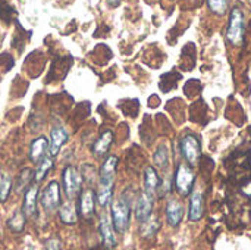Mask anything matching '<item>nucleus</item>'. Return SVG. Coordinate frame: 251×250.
Masks as SVG:
<instances>
[{
  "label": "nucleus",
  "instance_id": "nucleus-25",
  "mask_svg": "<svg viewBox=\"0 0 251 250\" xmlns=\"http://www.w3.org/2000/svg\"><path fill=\"white\" fill-rule=\"evenodd\" d=\"M12 192V180L9 177H3L0 181V202H6Z\"/></svg>",
  "mask_w": 251,
  "mask_h": 250
},
{
  "label": "nucleus",
  "instance_id": "nucleus-1",
  "mask_svg": "<svg viewBox=\"0 0 251 250\" xmlns=\"http://www.w3.org/2000/svg\"><path fill=\"white\" fill-rule=\"evenodd\" d=\"M131 221V205L129 200L122 194L112 203V224L115 231L119 234L125 233L129 228Z\"/></svg>",
  "mask_w": 251,
  "mask_h": 250
},
{
  "label": "nucleus",
  "instance_id": "nucleus-12",
  "mask_svg": "<svg viewBox=\"0 0 251 250\" xmlns=\"http://www.w3.org/2000/svg\"><path fill=\"white\" fill-rule=\"evenodd\" d=\"M182 218H184V206L178 200H175V199L169 200L168 205H166V220H168V224L171 227H178L181 224Z\"/></svg>",
  "mask_w": 251,
  "mask_h": 250
},
{
  "label": "nucleus",
  "instance_id": "nucleus-20",
  "mask_svg": "<svg viewBox=\"0 0 251 250\" xmlns=\"http://www.w3.org/2000/svg\"><path fill=\"white\" fill-rule=\"evenodd\" d=\"M53 168V159H51V156L50 158H43L40 162H38V165H37V168H35V172H34V178H35V183H41L46 177H47V174L50 172V169Z\"/></svg>",
  "mask_w": 251,
  "mask_h": 250
},
{
  "label": "nucleus",
  "instance_id": "nucleus-28",
  "mask_svg": "<svg viewBox=\"0 0 251 250\" xmlns=\"http://www.w3.org/2000/svg\"><path fill=\"white\" fill-rule=\"evenodd\" d=\"M109 1H110V4L116 6V4H119V1H121V0H109Z\"/></svg>",
  "mask_w": 251,
  "mask_h": 250
},
{
  "label": "nucleus",
  "instance_id": "nucleus-24",
  "mask_svg": "<svg viewBox=\"0 0 251 250\" xmlns=\"http://www.w3.org/2000/svg\"><path fill=\"white\" fill-rule=\"evenodd\" d=\"M210 10L216 15H224L228 9L229 0H207Z\"/></svg>",
  "mask_w": 251,
  "mask_h": 250
},
{
  "label": "nucleus",
  "instance_id": "nucleus-10",
  "mask_svg": "<svg viewBox=\"0 0 251 250\" xmlns=\"http://www.w3.org/2000/svg\"><path fill=\"white\" fill-rule=\"evenodd\" d=\"M154 197L149 196L147 193H143L140 194V197L137 199V203H135V218L140 221V222H144L147 221L150 217H151V212H153V200Z\"/></svg>",
  "mask_w": 251,
  "mask_h": 250
},
{
  "label": "nucleus",
  "instance_id": "nucleus-7",
  "mask_svg": "<svg viewBox=\"0 0 251 250\" xmlns=\"http://www.w3.org/2000/svg\"><path fill=\"white\" fill-rule=\"evenodd\" d=\"M37 206H38V183H32L24 194V203H22V212L26 218H32L37 215Z\"/></svg>",
  "mask_w": 251,
  "mask_h": 250
},
{
  "label": "nucleus",
  "instance_id": "nucleus-23",
  "mask_svg": "<svg viewBox=\"0 0 251 250\" xmlns=\"http://www.w3.org/2000/svg\"><path fill=\"white\" fill-rule=\"evenodd\" d=\"M153 159H154L156 167H159L160 169H165V168L168 167V164H169V153H168V147H166L165 144L159 146V147H157V150H156V153H154V156H153Z\"/></svg>",
  "mask_w": 251,
  "mask_h": 250
},
{
  "label": "nucleus",
  "instance_id": "nucleus-3",
  "mask_svg": "<svg viewBox=\"0 0 251 250\" xmlns=\"http://www.w3.org/2000/svg\"><path fill=\"white\" fill-rule=\"evenodd\" d=\"M62 184L63 190L68 199H74L81 192V184H82V177L79 175L78 169L75 167H66L62 172Z\"/></svg>",
  "mask_w": 251,
  "mask_h": 250
},
{
  "label": "nucleus",
  "instance_id": "nucleus-22",
  "mask_svg": "<svg viewBox=\"0 0 251 250\" xmlns=\"http://www.w3.org/2000/svg\"><path fill=\"white\" fill-rule=\"evenodd\" d=\"M32 178H34V172L29 168H25L24 171H21V174L18 175V180H16V192L26 190L31 186Z\"/></svg>",
  "mask_w": 251,
  "mask_h": 250
},
{
  "label": "nucleus",
  "instance_id": "nucleus-13",
  "mask_svg": "<svg viewBox=\"0 0 251 250\" xmlns=\"http://www.w3.org/2000/svg\"><path fill=\"white\" fill-rule=\"evenodd\" d=\"M99 231H100V236H101L103 246L106 249H113L116 246V239H115V233H113L112 224L109 222V220L106 217H101L100 218Z\"/></svg>",
  "mask_w": 251,
  "mask_h": 250
},
{
  "label": "nucleus",
  "instance_id": "nucleus-15",
  "mask_svg": "<svg viewBox=\"0 0 251 250\" xmlns=\"http://www.w3.org/2000/svg\"><path fill=\"white\" fill-rule=\"evenodd\" d=\"M159 186H160V178H159L156 169L153 167H147L144 171V193L154 197Z\"/></svg>",
  "mask_w": 251,
  "mask_h": 250
},
{
  "label": "nucleus",
  "instance_id": "nucleus-5",
  "mask_svg": "<svg viewBox=\"0 0 251 250\" xmlns=\"http://www.w3.org/2000/svg\"><path fill=\"white\" fill-rule=\"evenodd\" d=\"M181 153L184 156V159L187 161V164L190 167H194L199 159H200V153H201V146L199 139L194 134H185L181 140Z\"/></svg>",
  "mask_w": 251,
  "mask_h": 250
},
{
  "label": "nucleus",
  "instance_id": "nucleus-26",
  "mask_svg": "<svg viewBox=\"0 0 251 250\" xmlns=\"http://www.w3.org/2000/svg\"><path fill=\"white\" fill-rule=\"evenodd\" d=\"M82 180L90 186L96 181V169L90 164H85L82 167Z\"/></svg>",
  "mask_w": 251,
  "mask_h": 250
},
{
  "label": "nucleus",
  "instance_id": "nucleus-9",
  "mask_svg": "<svg viewBox=\"0 0 251 250\" xmlns=\"http://www.w3.org/2000/svg\"><path fill=\"white\" fill-rule=\"evenodd\" d=\"M68 141V133L63 127L56 125L50 131V144H49V155L51 158L57 156L63 144Z\"/></svg>",
  "mask_w": 251,
  "mask_h": 250
},
{
  "label": "nucleus",
  "instance_id": "nucleus-14",
  "mask_svg": "<svg viewBox=\"0 0 251 250\" xmlns=\"http://www.w3.org/2000/svg\"><path fill=\"white\" fill-rule=\"evenodd\" d=\"M112 143H113V133H112L110 130H107V131H104V133L93 143L91 150H93V153H94L96 156L101 158V156H104V155L109 153Z\"/></svg>",
  "mask_w": 251,
  "mask_h": 250
},
{
  "label": "nucleus",
  "instance_id": "nucleus-21",
  "mask_svg": "<svg viewBox=\"0 0 251 250\" xmlns=\"http://www.w3.org/2000/svg\"><path fill=\"white\" fill-rule=\"evenodd\" d=\"M25 220H26V217H25V214L22 211L15 212L12 215V218H9V221H7L9 230L13 231V233H21L25 228Z\"/></svg>",
  "mask_w": 251,
  "mask_h": 250
},
{
  "label": "nucleus",
  "instance_id": "nucleus-27",
  "mask_svg": "<svg viewBox=\"0 0 251 250\" xmlns=\"http://www.w3.org/2000/svg\"><path fill=\"white\" fill-rule=\"evenodd\" d=\"M46 250H62V242L56 237L46 242Z\"/></svg>",
  "mask_w": 251,
  "mask_h": 250
},
{
  "label": "nucleus",
  "instance_id": "nucleus-19",
  "mask_svg": "<svg viewBox=\"0 0 251 250\" xmlns=\"http://www.w3.org/2000/svg\"><path fill=\"white\" fill-rule=\"evenodd\" d=\"M112 197H113V186L109 184H99L97 193H96V199L99 202L100 206H107L112 203Z\"/></svg>",
  "mask_w": 251,
  "mask_h": 250
},
{
  "label": "nucleus",
  "instance_id": "nucleus-16",
  "mask_svg": "<svg viewBox=\"0 0 251 250\" xmlns=\"http://www.w3.org/2000/svg\"><path fill=\"white\" fill-rule=\"evenodd\" d=\"M47 139L40 136L37 137L32 143H31V147H29V159L34 162V164H38L43 158H44V153L46 150L49 149L47 146Z\"/></svg>",
  "mask_w": 251,
  "mask_h": 250
},
{
  "label": "nucleus",
  "instance_id": "nucleus-4",
  "mask_svg": "<svg viewBox=\"0 0 251 250\" xmlns=\"http://www.w3.org/2000/svg\"><path fill=\"white\" fill-rule=\"evenodd\" d=\"M194 181H196V175H194L191 167L181 164L175 174V187L182 197H187L193 192Z\"/></svg>",
  "mask_w": 251,
  "mask_h": 250
},
{
  "label": "nucleus",
  "instance_id": "nucleus-17",
  "mask_svg": "<svg viewBox=\"0 0 251 250\" xmlns=\"http://www.w3.org/2000/svg\"><path fill=\"white\" fill-rule=\"evenodd\" d=\"M204 212V200H203V194L200 192H196L191 196V202H190V211H188V218L191 221H199L201 220Z\"/></svg>",
  "mask_w": 251,
  "mask_h": 250
},
{
  "label": "nucleus",
  "instance_id": "nucleus-18",
  "mask_svg": "<svg viewBox=\"0 0 251 250\" xmlns=\"http://www.w3.org/2000/svg\"><path fill=\"white\" fill-rule=\"evenodd\" d=\"M59 218L63 224L66 225H74L76 224L78 215H76V209L72 203H65L60 206L59 209Z\"/></svg>",
  "mask_w": 251,
  "mask_h": 250
},
{
  "label": "nucleus",
  "instance_id": "nucleus-8",
  "mask_svg": "<svg viewBox=\"0 0 251 250\" xmlns=\"http://www.w3.org/2000/svg\"><path fill=\"white\" fill-rule=\"evenodd\" d=\"M96 209V194L91 189L79 192L78 199V212L82 218H91Z\"/></svg>",
  "mask_w": 251,
  "mask_h": 250
},
{
  "label": "nucleus",
  "instance_id": "nucleus-2",
  "mask_svg": "<svg viewBox=\"0 0 251 250\" xmlns=\"http://www.w3.org/2000/svg\"><path fill=\"white\" fill-rule=\"evenodd\" d=\"M244 13L240 7H234L231 12V18H229V24H228V29H226V38L229 43H232L234 46H240L244 40Z\"/></svg>",
  "mask_w": 251,
  "mask_h": 250
},
{
  "label": "nucleus",
  "instance_id": "nucleus-11",
  "mask_svg": "<svg viewBox=\"0 0 251 250\" xmlns=\"http://www.w3.org/2000/svg\"><path fill=\"white\" fill-rule=\"evenodd\" d=\"M116 167H118V158L116 156H107L106 161L103 162L101 168H100V174H99V184H109L113 186V180H115V172H116Z\"/></svg>",
  "mask_w": 251,
  "mask_h": 250
},
{
  "label": "nucleus",
  "instance_id": "nucleus-6",
  "mask_svg": "<svg viewBox=\"0 0 251 250\" xmlns=\"http://www.w3.org/2000/svg\"><path fill=\"white\" fill-rule=\"evenodd\" d=\"M40 203L49 212H53L60 206V186L57 181L53 180L44 187L40 197Z\"/></svg>",
  "mask_w": 251,
  "mask_h": 250
}]
</instances>
